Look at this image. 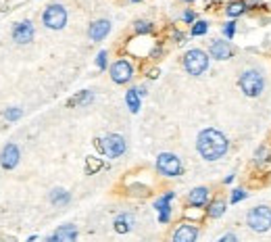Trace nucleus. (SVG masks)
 <instances>
[{
  "instance_id": "1",
  "label": "nucleus",
  "mask_w": 271,
  "mask_h": 242,
  "mask_svg": "<svg viewBox=\"0 0 271 242\" xmlns=\"http://www.w3.org/2000/svg\"><path fill=\"white\" fill-rule=\"evenodd\" d=\"M196 148H198L200 157H203L205 161H217V159H221L227 153L229 142H227V138L219 132V129L207 127V129H203V132L198 134Z\"/></svg>"
},
{
  "instance_id": "2",
  "label": "nucleus",
  "mask_w": 271,
  "mask_h": 242,
  "mask_svg": "<svg viewBox=\"0 0 271 242\" xmlns=\"http://www.w3.org/2000/svg\"><path fill=\"white\" fill-rule=\"evenodd\" d=\"M238 84H240V90H242L246 96L255 98V96H259L261 92H263L265 79H263V75H261V71H257V69H246V71L240 75Z\"/></svg>"
},
{
  "instance_id": "3",
  "label": "nucleus",
  "mask_w": 271,
  "mask_h": 242,
  "mask_svg": "<svg viewBox=\"0 0 271 242\" xmlns=\"http://www.w3.org/2000/svg\"><path fill=\"white\" fill-rule=\"evenodd\" d=\"M184 69L190 75H203L209 69V55L200 48H192L184 55Z\"/></svg>"
},
{
  "instance_id": "4",
  "label": "nucleus",
  "mask_w": 271,
  "mask_h": 242,
  "mask_svg": "<svg viewBox=\"0 0 271 242\" xmlns=\"http://www.w3.org/2000/svg\"><path fill=\"white\" fill-rule=\"evenodd\" d=\"M246 224L250 230L255 232H267L271 228V209L267 205H261V207H253L246 215Z\"/></svg>"
},
{
  "instance_id": "5",
  "label": "nucleus",
  "mask_w": 271,
  "mask_h": 242,
  "mask_svg": "<svg viewBox=\"0 0 271 242\" xmlns=\"http://www.w3.org/2000/svg\"><path fill=\"white\" fill-rule=\"evenodd\" d=\"M157 171L165 178H177L182 174V161L173 153H161L157 157Z\"/></svg>"
},
{
  "instance_id": "6",
  "label": "nucleus",
  "mask_w": 271,
  "mask_h": 242,
  "mask_svg": "<svg viewBox=\"0 0 271 242\" xmlns=\"http://www.w3.org/2000/svg\"><path fill=\"white\" fill-rule=\"evenodd\" d=\"M98 146L100 150L108 157V159H117V157H121L125 153V138L123 136H119V134H107L103 140H98Z\"/></svg>"
},
{
  "instance_id": "7",
  "label": "nucleus",
  "mask_w": 271,
  "mask_h": 242,
  "mask_svg": "<svg viewBox=\"0 0 271 242\" xmlns=\"http://www.w3.org/2000/svg\"><path fill=\"white\" fill-rule=\"evenodd\" d=\"M42 23L48 29H63L67 25V8L63 4H50L42 15Z\"/></svg>"
},
{
  "instance_id": "8",
  "label": "nucleus",
  "mask_w": 271,
  "mask_h": 242,
  "mask_svg": "<svg viewBox=\"0 0 271 242\" xmlns=\"http://www.w3.org/2000/svg\"><path fill=\"white\" fill-rule=\"evenodd\" d=\"M132 75H134V67L129 60L119 59L117 63L111 65V79L115 84H127L132 79Z\"/></svg>"
},
{
  "instance_id": "9",
  "label": "nucleus",
  "mask_w": 271,
  "mask_h": 242,
  "mask_svg": "<svg viewBox=\"0 0 271 242\" xmlns=\"http://www.w3.org/2000/svg\"><path fill=\"white\" fill-rule=\"evenodd\" d=\"M198 228L192 224H179L171 236V242H196Z\"/></svg>"
},
{
  "instance_id": "10",
  "label": "nucleus",
  "mask_w": 271,
  "mask_h": 242,
  "mask_svg": "<svg viewBox=\"0 0 271 242\" xmlns=\"http://www.w3.org/2000/svg\"><path fill=\"white\" fill-rule=\"evenodd\" d=\"M77 240V228L73 224H65L58 228L54 234H50L46 242H75Z\"/></svg>"
},
{
  "instance_id": "11",
  "label": "nucleus",
  "mask_w": 271,
  "mask_h": 242,
  "mask_svg": "<svg viewBox=\"0 0 271 242\" xmlns=\"http://www.w3.org/2000/svg\"><path fill=\"white\" fill-rule=\"evenodd\" d=\"M13 40L17 44H29L34 40V25L32 21H21L13 27Z\"/></svg>"
},
{
  "instance_id": "12",
  "label": "nucleus",
  "mask_w": 271,
  "mask_h": 242,
  "mask_svg": "<svg viewBox=\"0 0 271 242\" xmlns=\"http://www.w3.org/2000/svg\"><path fill=\"white\" fill-rule=\"evenodd\" d=\"M19 159H21V155H19L17 144H6L0 153V165L4 169H15L19 165Z\"/></svg>"
},
{
  "instance_id": "13",
  "label": "nucleus",
  "mask_w": 271,
  "mask_h": 242,
  "mask_svg": "<svg viewBox=\"0 0 271 242\" xmlns=\"http://www.w3.org/2000/svg\"><path fill=\"white\" fill-rule=\"evenodd\" d=\"M108 32H111V21H108V19H98V21L90 25L88 36L92 42H100V40H105L108 36Z\"/></svg>"
},
{
  "instance_id": "14",
  "label": "nucleus",
  "mask_w": 271,
  "mask_h": 242,
  "mask_svg": "<svg viewBox=\"0 0 271 242\" xmlns=\"http://www.w3.org/2000/svg\"><path fill=\"white\" fill-rule=\"evenodd\" d=\"M173 192H167L165 196H161L157 198V203H155V209L159 211V221L161 224H167L169 221V215H171V200H173Z\"/></svg>"
},
{
  "instance_id": "15",
  "label": "nucleus",
  "mask_w": 271,
  "mask_h": 242,
  "mask_svg": "<svg viewBox=\"0 0 271 242\" xmlns=\"http://www.w3.org/2000/svg\"><path fill=\"white\" fill-rule=\"evenodd\" d=\"M209 55L217 60H227L232 57V46H229V42H225V40H213V44L209 48Z\"/></svg>"
},
{
  "instance_id": "16",
  "label": "nucleus",
  "mask_w": 271,
  "mask_h": 242,
  "mask_svg": "<svg viewBox=\"0 0 271 242\" xmlns=\"http://www.w3.org/2000/svg\"><path fill=\"white\" fill-rule=\"evenodd\" d=\"M188 203L192 205V207H205V205L209 203V188L198 186V188H194V190H190Z\"/></svg>"
},
{
  "instance_id": "17",
  "label": "nucleus",
  "mask_w": 271,
  "mask_h": 242,
  "mask_svg": "<svg viewBox=\"0 0 271 242\" xmlns=\"http://www.w3.org/2000/svg\"><path fill=\"white\" fill-rule=\"evenodd\" d=\"M225 209H227V203L223 198H215V200H211V205L207 207V215L211 219H217V217H221L225 213Z\"/></svg>"
},
{
  "instance_id": "18",
  "label": "nucleus",
  "mask_w": 271,
  "mask_h": 242,
  "mask_svg": "<svg viewBox=\"0 0 271 242\" xmlns=\"http://www.w3.org/2000/svg\"><path fill=\"white\" fill-rule=\"evenodd\" d=\"M69 200H71V196H69L65 188H54L53 192H50V203L53 205H67Z\"/></svg>"
},
{
  "instance_id": "19",
  "label": "nucleus",
  "mask_w": 271,
  "mask_h": 242,
  "mask_svg": "<svg viewBox=\"0 0 271 242\" xmlns=\"http://www.w3.org/2000/svg\"><path fill=\"white\" fill-rule=\"evenodd\" d=\"M125 103H127V107H129V111H132V113H138V111H140V92H138V88L127 90Z\"/></svg>"
},
{
  "instance_id": "20",
  "label": "nucleus",
  "mask_w": 271,
  "mask_h": 242,
  "mask_svg": "<svg viewBox=\"0 0 271 242\" xmlns=\"http://www.w3.org/2000/svg\"><path fill=\"white\" fill-rule=\"evenodd\" d=\"M244 11H246V2H244V0H234V2H229L225 6L227 17H238V15H242Z\"/></svg>"
},
{
  "instance_id": "21",
  "label": "nucleus",
  "mask_w": 271,
  "mask_h": 242,
  "mask_svg": "<svg viewBox=\"0 0 271 242\" xmlns=\"http://www.w3.org/2000/svg\"><path fill=\"white\" fill-rule=\"evenodd\" d=\"M92 98H94V94H92V92H88V90H84V92H79L77 96H73L67 105H69V107H75V105H88V103H92Z\"/></svg>"
},
{
  "instance_id": "22",
  "label": "nucleus",
  "mask_w": 271,
  "mask_h": 242,
  "mask_svg": "<svg viewBox=\"0 0 271 242\" xmlns=\"http://www.w3.org/2000/svg\"><path fill=\"white\" fill-rule=\"evenodd\" d=\"M129 228H132V217H129V215H119L117 221H115V232L125 234V232H129Z\"/></svg>"
},
{
  "instance_id": "23",
  "label": "nucleus",
  "mask_w": 271,
  "mask_h": 242,
  "mask_svg": "<svg viewBox=\"0 0 271 242\" xmlns=\"http://www.w3.org/2000/svg\"><path fill=\"white\" fill-rule=\"evenodd\" d=\"M21 115H23V109H19V107H11V109L4 111L6 121H17V119H21Z\"/></svg>"
},
{
  "instance_id": "24",
  "label": "nucleus",
  "mask_w": 271,
  "mask_h": 242,
  "mask_svg": "<svg viewBox=\"0 0 271 242\" xmlns=\"http://www.w3.org/2000/svg\"><path fill=\"white\" fill-rule=\"evenodd\" d=\"M207 29H209L207 21H196L192 25V36H203V34H207Z\"/></svg>"
},
{
  "instance_id": "25",
  "label": "nucleus",
  "mask_w": 271,
  "mask_h": 242,
  "mask_svg": "<svg viewBox=\"0 0 271 242\" xmlns=\"http://www.w3.org/2000/svg\"><path fill=\"white\" fill-rule=\"evenodd\" d=\"M134 29H136L138 34H148L150 29H153V25H150L148 21H136V27H134Z\"/></svg>"
},
{
  "instance_id": "26",
  "label": "nucleus",
  "mask_w": 271,
  "mask_h": 242,
  "mask_svg": "<svg viewBox=\"0 0 271 242\" xmlns=\"http://www.w3.org/2000/svg\"><path fill=\"white\" fill-rule=\"evenodd\" d=\"M107 57H108L107 50H100V53H98V57H96V65H98V69H107Z\"/></svg>"
},
{
  "instance_id": "27",
  "label": "nucleus",
  "mask_w": 271,
  "mask_h": 242,
  "mask_svg": "<svg viewBox=\"0 0 271 242\" xmlns=\"http://www.w3.org/2000/svg\"><path fill=\"white\" fill-rule=\"evenodd\" d=\"M242 198H246V192H244L242 188H236V190H232V198H229V200H232V203H240V200H242Z\"/></svg>"
},
{
  "instance_id": "28",
  "label": "nucleus",
  "mask_w": 271,
  "mask_h": 242,
  "mask_svg": "<svg viewBox=\"0 0 271 242\" xmlns=\"http://www.w3.org/2000/svg\"><path fill=\"white\" fill-rule=\"evenodd\" d=\"M234 32H236V23H234V21H229V23L223 25V34H225L227 40H232V38H234Z\"/></svg>"
},
{
  "instance_id": "29",
  "label": "nucleus",
  "mask_w": 271,
  "mask_h": 242,
  "mask_svg": "<svg viewBox=\"0 0 271 242\" xmlns=\"http://www.w3.org/2000/svg\"><path fill=\"white\" fill-rule=\"evenodd\" d=\"M265 157H267V146H261V148L257 150V155H255L257 163H261V161H265Z\"/></svg>"
},
{
  "instance_id": "30",
  "label": "nucleus",
  "mask_w": 271,
  "mask_h": 242,
  "mask_svg": "<svg viewBox=\"0 0 271 242\" xmlns=\"http://www.w3.org/2000/svg\"><path fill=\"white\" fill-rule=\"evenodd\" d=\"M217 242H238V238H236L234 234H223Z\"/></svg>"
},
{
  "instance_id": "31",
  "label": "nucleus",
  "mask_w": 271,
  "mask_h": 242,
  "mask_svg": "<svg viewBox=\"0 0 271 242\" xmlns=\"http://www.w3.org/2000/svg\"><path fill=\"white\" fill-rule=\"evenodd\" d=\"M194 19H196V15H194L192 11H186V13H184V21H188V23H192V21H194Z\"/></svg>"
},
{
  "instance_id": "32",
  "label": "nucleus",
  "mask_w": 271,
  "mask_h": 242,
  "mask_svg": "<svg viewBox=\"0 0 271 242\" xmlns=\"http://www.w3.org/2000/svg\"><path fill=\"white\" fill-rule=\"evenodd\" d=\"M129 2H142V0H129Z\"/></svg>"
},
{
  "instance_id": "33",
  "label": "nucleus",
  "mask_w": 271,
  "mask_h": 242,
  "mask_svg": "<svg viewBox=\"0 0 271 242\" xmlns=\"http://www.w3.org/2000/svg\"><path fill=\"white\" fill-rule=\"evenodd\" d=\"M184 2H194V0H184Z\"/></svg>"
}]
</instances>
